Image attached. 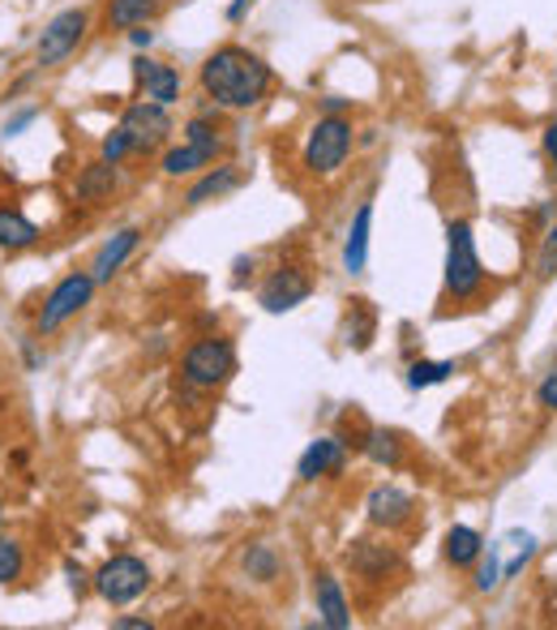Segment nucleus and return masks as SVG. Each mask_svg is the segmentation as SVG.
<instances>
[{
	"label": "nucleus",
	"mask_w": 557,
	"mask_h": 630,
	"mask_svg": "<svg viewBox=\"0 0 557 630\" xmlns=\"http://www.w3.org/2000/svg\"><path fill=\"white\" fill-rule=\"evenodd\" d=\"M202 91L215 107H231V112H245L254 103L266 100L270 91V65H266L258 52L249 48H215L206 61H202Z\"/></svg>",
	"instance_id": "obj_1"
},
{
	"label": "nucleus",
	"mask_w": 557,
	"mask_h": 630,
	"mask_svg": "<svg viewBox=\"0 0 557 630\" xmlns=\"http://www.w3.org/2000/svg\"><path fill=\"white\" fill-rule=\"evenodd\" d=\"M485 283V266H481V249L467 219H451L446 224V292L455 300H472Z\"/></svg>",
	"instance_id": "obj_2"
},
{
	"label": "nucleus",
	"mask_w": 557,
	"mask_h": 630,
	"mask_svg": "<svg viewBox=\"0 0 557 630\" xmlns=\"http://www.w3.org/2000/svg\"><path fill=\"white\" fill-rule=\"evenodd\" d=\"M352 155V121L348 116H318L313 130L305 133L300 164L313 176H334Z\"/></svg>",
	"instance_id": "obj_3"
},
{
	"label": "nucleus",
	"mask_w": 557,
	"mask_h": 630,
	"mask_svg": "<svg viewBox=\"0 0 557 630\" xmlns=\"http://www.w3.org/2000/svg\"><path fill=\"white\" fill-rule=\"evenodd\" d=\"M231 373H236V348H231L228 339H197L194 348L185 352V361H180V378L197 386V391H215V386H224Z\"/></svg>",
	"instance_id": "obj_4"
},
{
	"label": "nucleus",
	"mask_w": 557,
	"mask_h": 630,
	"mask_svg": "<svg viewBox=\"0 0 557 630\" xmlns=\"http://www.w3.org/2000/svg\"><path fill=\"white\" fill-rule=\"evenodd\" d=\"M95 275L91 270H73V275H65L52 292H48V300H43V309H39V334H56L61 327H65L69 318H78L86 304H91V297H95Z\"/></svg>",
	"instance_id": "obj_5"
},
{
	"label": "nucleus",
	"mask_w": 557,
	"mask_h": 630,
	"mask_svg": "<svg viewBox=\"0 0 557 630\" xmlns=\"http://www.w3.org/2000/svg\"><path fill=\"white\" fill-rule=\"evenodd\" d=\"M151 588V566L133 554H116L95 570V592L107 605H130Z\"/></svg>",
	"instance_id": "obj_6"
},
{
	"label": "nucleus",
	"mask_w": 557,
	"mask_h": 630,
	"mask_svg": "<svg viewBox=\"0 0 557 630\" xmlns=\"http://www.w3.org/2000/svg\"><path fill=\"white\" fill-rule=\"evenodd\" d=\"M86 27H91V13L86 9H65V13H56L48 27H43V34H39V65L52 69L61 65L65 56H73L78 52V43L86 39Z\"/></svg>",
	"instance_id": "obj_7"
},
{
	"label": "nucleus",
	"mask_w": 557,
	"mask_h": 630,
	"mask_svg": "<svg viewBox=\"0 0 557 630\" xmlns=\"http://www.w3.org/2000/svg\"><path fill=\"white\" fill-rule=\"evenodd\" d=\"M121 130L130 133L133 151H159L172 133V116H167L164 103H151V100H137L125 107L121 116Z\"/></svg>",
	"instance_id": "obj_8"
},
{
	"label": "nucleus",
	"mask_w": 557,
	"mask_h": 630,
	"mask_svg": "<svg viewBox=\"0 0 557 630\" xmlns=\"http://www.w3.org/2000/svg\"><path fill=\"white\" fill-rule=\"evenodd\" d=\"M309 292H313L309 275H300L296 266H283V270H275V275L262 283L258 304H262L266 313H292L296 304H305V300H309Z\"/></svg>",
	"instance_id": "obj_9"
},
{
	"label": "nucleus",
	"mask_w": 557,
	"mask_h": 630,
	"mask_svg": "<svg viewBox=\"0 0 557 630\" xmlns=\"http://www.w3.org/2000/svg\"><path fill=\"white\" fill-rule=\"evenodd\" d=\"M133 78H137V86H142V100L151 103H176L180 100V73L164 61H151V56H137L133 61Z\"/></svg>",
	"instance_id": "obj_10"
},
{
	"label": "nucleus",
	"mask_w": 557,
	"mask_h": 630,
	"mask_svg": "<svg viewBox=\"0 0 557 630\" xmlns=\"http://www.w3.org/2000/svg\"><path fill=\"white\" fill-rule=\"evenodd\" d=\"M343 467H348V446H343L339 437H318V442H309V451L300 455L296 476H300V481H318V476H339Z\"/></svg>",
	"instance_id": "obj_11"
},
{
	"label": "nucleus",
	"mask_w": 557,
	"mask_h": 630,
	"mask_svg": "<svg viewBox=\"0 0 557 630\" xmlns=\"http://www.w3.org/2000/svg\"><path fill=\"white\" fill-rule=\"evenodd\" d=\"M364 510L373 528H399L412 519V494H403L399 485H378L364 502Z\"/></svg>",
	"instance_id": "obj_12"
},
{
	"label": "nucleus",
	"mask_w": 557,
	"mask_h": 630,
	"mask_svg": "<svg viewBox=\"0 0 557 630\" xmlns=\"http://www.w3.org/2000/svg\"><path fill=\"white\" fill-rule=\"evenodd\" d=\"M313 605H318V622L327 630L352 627V609H348V597H343V588H339L334 575H318L313 579Z\"/></svg>",
	"instance_id": "obj_13"
},
{
	"label": "nucleus",
	"mask_w": 557,
	"mask_h": 630,
	"mask_svg": "<svg viewBox=\"0 0 557 630\" xmlns=\"http://www.w3.org/2000/svg\"><path fill=\"white\" fill-rule=\"evenodd\" d=\"M137 240H142V233L137 228H121L116 236H107L103 245H99L95 262H91V275H95V283H107L121 266L130 262V254L137 249Z\"/></svg>",
	"instance_id": "obj_14"
},
{
	"label": "nucleus",
	"mask_w": 557,
	"mask_h": 630,
	"mask_svg": "<svg viewBox=\"0 0 557 630\" xmlns=\"http://www.w3.org/2000/svg\"><path fill=\"white\" fill-rule=\"evenodd\" d=\"M348 566L361 575V579H386L394 566H399V554L386 549V545H373V540H357L348 549Z\"/></svg>",
	"instance_id": "obj_15"
},
{
	"label": "nucleus",
	"mask_w": 557,
	"mask_h": 630,
	"mask_svg": "<svg viewBox=\"0 0 557 630\" xmlns=\"http://www.w3.org/2000/svg\"><path fill=\"white\" fill-rule=\"evenodd\" d=\"M73 194H78V202H91V206L107 202L116 194V164H107V159L86 164L78 172V189H73Z\"/></svg>",
	"instance_id": "obj_16"
},
{
	"label": "nucleus",
	"mask_w": 557,
	"mask_h": 630,
	"mask_svg": "<svg viewBox=\"0 0 557 630\" xmlns=\"http://www.w3.org/2000/svg\"><path fill=\"white\" fill-rule=\"evenodd\" d=\"M369 228H373V202H364L348 228V240H343V270L348 275H361L364 262H369Z\"/></svg>",
	"instance_id": "obj_17"
},
{
	"label": "nucleus",
	"mask_w": 557,
	"mask_h": 630,
	"mask_svg": "<svg viewBox=\"0 0 557 630\" xmlns=\"http://www.w3.org/2000/svg\"><path fill=\"white\" fill-rule=\"evenodd\" d=\"M481 554H485V536L476 528H467V524H455V528L446 531V562L467 570V566L481 562Z\"/></svg>",
	"instance_id": "obj_18"
},
{
	"label": "nucleus",
	"mask_w": 557,
	"mask_h": 630,
	"mask_svg": "<svg viewBox=\"0 0 557 630\" xmlns=\"http://www.w3.org/2000/svg\"><path fill=\"white\" fill-rule=\"evenodd\" d=\"M236 185H240V167H236V164L210 167V172L197 180L194 189L185 194V202H189V206H202V202H215V198H224V194H231Z\"/></svg>",
	"instance_id": "obj_19"
},
{
	"label": "nucleus",
	"mask_w": 557,
	"mask_h": 630,
	"mask_svg": "<svg viewBox=\"0 0 557 630\" xmlns=\"http://www.w3.org/2000/svg\"><path fill=\"white\" fill-rule=\"evenodd\" d=\"M34 240H39V228H34L22 210H9V206H4V210H0V249L18 254V249H31Z\"/></svg>",
	"instance_id": "obj_20"
},
{
	"label": "nucleus",
	"mask_w": 557,
	"mask_h": 630,
	"mask_svg": "<svg viewBox=\"0 0 557 630\" xmlns=\"http://www.w3.org/2000/svg\"><path fill=\"white\" fill-rule=\"evenodd\" d=\"M155 0H107V27L112 31H133V27H146L155 18Z\"/></svg>",
	"instance_id": "obj_21"
},
{
	"label": "nucleus",
	"mask_w": 557,
	"mask_h": 630,
	"mask_svg": "<svg viewBox=\"0 0 557 630\" xmlns=\"http://www.w3.org/2000/svg\"><path fill=\"white\" fill-rule=\"evenodd\" d=\"M210 164H215V155H206L194 142H180V146H172L164 155V176H194V172Z\"/></svg>",
	"instance_id": "obj_22"
},
{
	"label": "nucleus",
	"mask_w": 557,
	"mask_h": 630,
	"mask_svg": "<svg viewBox=\"0 0 557 630\" xmlns=\"http://www.w3.org/2000/svg\"><path fill=\"white\" fill-rule=\"evenodd\" d=\"M364 455L373 459V464H386V467H394L399 459H403V446H399V437L394 433H386V430H369L364 433Z\"/></svg>",
	"instance_id": "obj_23"
},
{
	"label": "nucleus",
	"mask_w": 557,
	"mask_h": 630,
	"mask_svg": "<svg viewBox=\"0 0 557 630\" xmlns=\"http://www.w3.org/2000/svg\"><path fill=\"white\" fill-rule=\"evenodd\" d=\"M185 142L202 146L206 155H224V130H219L215 121H206V116H194V121L185 125Z\"/></svg>",
	"instance_id": "obj_24"
},
{
	"label": "nucleus",
	"mask_w": 557,
	"mask_h": 630,
	"mask_svg": "<svg viewBox=\"0 0 557 630\" xmlns=\"http://www.w3.org/2000/svg\"><path fill=\"white\" fill-rule=\"evenodd\" d=\"M455 373L451 361H416V365L408 369V386L412 391H425V386H442L446 378Z\"/></svg>",
	"instance_id": "obj_25"
},
{
	"label": "nucleus",
	"mask_w": 557,
	"mask_h": 630,
	"mask_svg": "<svg viewBox=\"0 0 557 630\" xmlns=\"http://www.w3.org/2000/svg\"><path fill=\"white\" fill-rule=\"evenodd\" d=\"M245 570H249V579H275L279 575V558H275V549L270 545H254L249 554H245Z\"/></svg>",
	"instance_id": "obj_26"
},
{
	"label": "nucleus",
	"mask_w": 557,
	"mask_h": 630,
	"mask_svg": "<svg viewBox=\"0 0 557 630\" xmlns=\"http://www.w3.org/2000/svg\"><path fill=\"white\" fill-rule=\"evenodd\" d=\"M22 545L13 540V536H0V583H13V579H22Z\"/></svg>",
	"instance_id": "obj_27"
},
{
	"label": "nucleus",
	"mask_w": 557,
	"mask_h": 630,
	"mask_svg": "<svg viewBox=\"0 0 557 630\" xmlns=\"http://www.w3.org/2000/svg\"><path fill=\"white\" fill-rule=\"evenodd\" d=\"M502 583V545H489V558L481 554V570H476V592H493Z\"/></svg>",
	"instance_id": "obj_28"
},
{
	"label": "nucleus",
	"mask_w": 557,
	"mask_h": 630,
	"mask_svg": "<svg viewBox=\"0 0 557 630\" xmlns=\"http://www.w3.org/2000/svg\"><path fill=\"white\" fill-rule=\"evenodd\" d=\"M130 151H133L130 133H125V130H121V125H116V130H112V133H107V137H103V146H99V159H107V164H121V159H125Z\"/></svg>",
	"instance_id": "obj_29"
},
{
	"label": "nucleus",
	"mask_w": 557,
	"mask_h": 630,
	"mask_svg": "<svg viewBox=\"0 0 557 630\" xmlns=\"http://www.w3.org/2000/svg\"><path fill=\"white\" fill-rule=\"evenodd\" d=\"M536 275H540V279H554V275H557V224L545 233V240H540V254H536Z\"/></svg>",
	"instance_id": "obj_30"
},
{
	"label": "nucleus",
	"mask_w": 557,
	"mask_h": 630,
	"mask_svg": "<svg viewBox=\"0 0 557 630\" xmlns=\"http://www.w3.org/2000/svg\"><path fill=\"white\" fill-rule=\"evenodd\" d=\"M536 403H540L545 412H557V365L540 378V386H536Z\"/></svg>",
	"instance_id": "obj_31"
},
{
	"label": "nucleus",
	"mask_w": 557,
	"mask_h": 630,
	"mask_svg": "<svg viewBox=\"0 0 557 630\" xmlns=\"http://www.w3.org/2000/svg\"><path fill=\"white\" fill-rule=\"evenodd\" d=\"M34 116H39V107H22V112H18V116H13L9 125H4V137H18V133H22V130H27V125H31Z\"/></svg>",
	"instance_id": "obj_32"
},
{
	"label": "nucleus",
	"mask_w": 557,
	"mask_h": 630,
	"mask_svg": "<svg viewBox=\"0 0 557 630\" xmlns=\"http://www.w3.org/2000/svg\"><path fill=\"white\" fill-rule=\"evenodd\" d=\"M545 159H549V167H554V176H557V121L554 125H545Z\"/></svg>",
	"instance_id": "obj_33"
},
{
	"label": "nucleus",
	"mask_w": 557,
	"mask_h": 630,
	"mask_svg": "<svg viewBox=\"0 0 557 630\" xmlns=\"http://www.w3.org/2000/svg\"><path fill=\"white\" fill-rule=\"evenodd\" d=\"M130 43L137 48V52H146V48L155 43V31H151V27H133V31H130Z\"/></svg>",
	"instance_id": "obj_34"
},
{
	"label": "nucleus",
	"mask_w": 557,
	"mask_h": 630,
	"mask_svg": "<svg viewBox=\"0 0 557 630\" xmlns=\"http://www.w3.org/2000/svg\"><path fill=\"white\" fill-rule=\"evenodd\" d=\"M65 570H69V583H73V592H82V588H86V570L73 562V558L65 562Z\"/></svg>",
	"instance_id": "obj_35"
},
{
	"label": "nucleus",
	"mask_w": 557,
	"mask_h": 630,
	"mask_svg": "<svg viewBox=\"0 0 557 630\" xmlns=\"http://www.w3.org/2000/svg\"><path fill=\"white\" fill-rule=\"evenodd\" d=\"M343 107H348V100H339V95H327V100H322V116H343Z\"/></svg>",
	"instance_id": "obj_36"
},
{
	"label": "nucleus",
	"mask_w": 557,
	"mask_h": 630,
	"mask_svg": "<svg viewBox=\"0 0 557 630\" xmlns=\"http://www.w3.org/2000/svg\"><path fill=\"white\" fill-rule=\"evenodd\" d=\"M112 627L116 630H151L146 618H112Z\"/></svg>",
	"instance_id": "obj_37"
},
{
	"label": "nucleus",
	"mask_w": 557,
	"mask_h": 630,
	"mask_svg": "<svg viewBox=\"0 0 557 630\" xmlns=\"http://www.w3.org/2000/svg\"><path fill=\"white\" fill-rule=\"evenodd\" d=\"M254 9V0H231V9H228V22H240L245 13Z\"/></svg>",
	"instance_id": "obj_38"
},
{
	"label": "nucleus",
	"mask_w": 557,
	"mask_h": 630,
	"mask_svg": "<svg viewBox=\"0 0 557 630\" xmlns=\"http://www.w3.org/2000/svg\"><path fill=\"white\" fill-rule=\"evenodd\" d=\"M22 357H27V369H39V352H34V343L22 348Z\"/></svg>",
	"instance_id": "obj_39"
},
{
	"label": "nucleus",
	"mask_w": 557,
	"mask_h": 630,
	"mask_svg": "<svg viewBox=\"0 0 557 630\" xmlns=\"http://www.w3.org/2000/svg\"><path fill=\"white\" fill-rule=\"evenodd\" d=\"M245 270H254V258H236V279H245Z\"/></svg>",
	"instance_id": "obj_40"
}]
</instances>
